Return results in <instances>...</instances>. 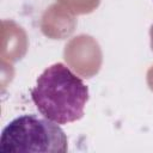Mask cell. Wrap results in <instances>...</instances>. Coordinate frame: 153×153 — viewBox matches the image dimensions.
I'll return each instance as SVG.
<instances>
[{
    "mask_svg": "<svg viewBox=\"0 0 153 153\" xmlns=\"http://www.w3.org/2000/svg\"><path fill=\"white\" fill-rule=\"evenodd\" d=\"M31 99L45 118L67 124L84 116L88 88L66 65L57 62L38 76L31 90Z\"/></svg>",
    "mask_w": 153,
    "mask_h": 153,
    "instance_id": "1",
    "label": "cell"
},
{
    "mask_svg": "<svg viewBox=\"0 0 153 153\" xmlns=\"http://www.w3.org/2000/svg\"><path fill=\"white\" fill-rule=\"evenodd\" d=\"M0 149L14 153H66L68 140L59 123L37 115H23L2 129Z\"/></svg>",
    "mask_w": 153,
    "mask_h": 153,
    "instance_id": "2",
    "label": "cell"
}]
</instances>
